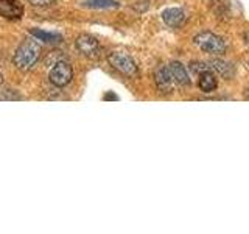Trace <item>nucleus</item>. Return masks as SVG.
<instances>
[{
	"instance_id": "1",
	"label": "nucleus",
	"mask_w": 249,
	"mask_h": 234,
	"mask_svg": "<svg viewBox=\"0 0 249 234\" xmlns=\"http://www.w3.org/2000/svg\"><path fill=\"white\" fill-rule=\"evenodd\" d=\"M41 58V45L36 38H28L18 47L14 53V66L22 72H28L30 69L36 66V62Z\"/></svg>"
},
{
	"instance_id": "2",
	"label": "nucleus",
	"mask_w": 249,
	"mask_h": 234,
	"mask_svg": "<svg viewBox=\"0 0 249 234\" xmlns=\"http://www.w3.org/2000/svg\"><path fill=\"white\" fill-rule=\"evenodd\" d=\"M195 45L198 47L201 52L210 53V55H223L226 52V44L224 41L210 31H202V33L196 35L193 38Z\"/></svg>"
},
{
	"instance_id": "3",
	"label": "nucleus",
	"mask_w": 249,
	"mask_h": 234,
	"mask_svg": "<svg viewBox=\"0 0 249 234\" xmlns=\"http://www.w3.org/2000/svg\"><path fill=\"white\" fill-rule=\"evenodd\" d=\"M107 61L115 70L126 77H136L137 75V66L136 61L132 59L128 53L124 52H111L107 55Z\"/></svg>"
},
{
	"instance_id": "4",
	"label": "nucleus",
	"mask_w": 249,
	"mask_h": 234,
	"mask_svg": "<svg viewBox=\"0 0 249 234\" xmlns=\"http://www.w3.org/2000/svg\"><path fill=\"white\" fill-rule=\"evenodd\" d=\"M72 77H73V70H72V66L69 64L66 61H59L56 62L52 70L49 74V78L53 86H56V88H64L66 84H69L72 81Z\"/></svg>"
},
{
	"instance_id": "5",
	"label": "nucleus",
	"mask_w": 249,
	"mask_h": 234,
	"mask_svg": "<svg viewBox=\"0 0 249 234\" xmlns=\"http://www.w3.org/2000/svg\"><path fill=\"white\" fill-rule=\"evenodd\" d=\"M75 45H76V49L80 50V53L84 55V57H88V58H98L100 57V52H101L100 42L90 35H80L76 38Z\"/></svg>"
},
{
	"instance_id": "6",
	"label": "nucleus",
	"mask_w": 249,
	"mask_h": 234,
	"mask_svg": "<svg viewBox=\"0 0 249 234\" xmlns=\"http://www.w3.org/2000/svg\"><path fill=\"white\" fill-rule=\"evenodd\" d=\"M23 14V6L19 0H0V16L10 20H19Z\"/></svg>"
},
{
	"instance_id": "7",
	"label": "nucleus",
	"mask_w": 249,
	"mask_h": 234,
	"mask_svg": "<svg viewBox=\"0 0 249 234\" xmlns=\"http://www.w3.org/2000/svg\"><path fill=\"white\" fill-rule=\"evenodd\" d=\"M154 81L158 89L162 94H170L173 89V78L170 75V70L167 66H159L154 72Z\"/></svg>"
},
{
	"instance_id": "8",
	"label": "nucleus",
	"mask_w": 249,
	"mask_h": 234,
	"mask_svg": "<svg viewBox=\"0 0 249 234\" xmlns=\"http://www.w3.org/2000/svg\"><path fill=\"white\" fill-rule=\"evenodd\" d=\"M162 19L168 27L178 28V27H181L185 23L187 16H185L184 10H181V8H167V10L162 13Z\"/></svg>"
},
{
	"instance_id": "9",
	"label": "nucleus",
	"mask_w": 249,
	"mask_h": 234,
	"mask_svg": "<svg viewBox=\"0 0 249 234\" xmlns=\"http://www.w3.org/2000/svg\"><path fill=\"white\" fill-rule=\"evenodd\" d=\"M168 70H170V75L173 78V81H176L178 84H190V77H189V72H187V69L181 64L179 61H173L170 62L167 66Z\"/></svg>"
},
{
	"instance_id": "10",
	"label": "nucleus",
	"mask_w": 249,
	"mask_h": 234,
	"mask_svg": "<svg viewBox=\"0 0 249 234\" xmlns=\"http://www.w3.org/2000/svg\"><path fill=\"white\" fill-rule=\"evenodd\" d=\"M210 64H212V69L216 70L224 80H231L233 74H235V67H233V64H231V62L224 61V59H213Z\"/></svg>"
},
{
	"instance_id": "11",
	"label": "nucleus",
	"mask_w": 249,
	"mask_h": 234,
	"mask_svg": "<svg viewBox=\"0 0 249 234\" xmlns=\"http://www.w3.org/2000/svg\"><path fill=\"white\" fill-rule=\"evenodd\" d=\"M198 86L202 92H213L216 89V77L213 75L212 70H207V72H202L199 75V80H198Z\"/></svg>"
},
{
	"instance_id": "12",
	"label": "nucleus",
	"mask_w": 249,
	"mask_h": 234,
	"mask_svg": "<svg viewBox=\"0 0 249 234\" xmlns=\"http://www.w3.org/2000/svg\"><path fill=\"white\" fill-rule=\"evenodd\" d=\"M30 35L36 38L37 41H42V42H49V44H53V42H61L62 41V36L59 33H52V31H44V30H37V28H33L30 31Z\"/></svg>"
},
{
	"instance_id": "13",
	"label": "nucleus",
	"mask_w": 249,
	"mask_h": 234,
	"mask_svg": "<svg viewBox=\"0 0 249 234\" xmlns=\"http://www.w3.org/2000/svg\"><path fill=\"white\" fill-rule=\"evenodd\" d=\"M81 5L86 8H95V10H107V8H117L119 2L115 0H83Z\"/></svg>"
},
{
	"instance_id": "14",
	"label": "nucleus",
	"mask_w": 249,
	"mask_h": 234,
	"mask_svg": "<svg viewBox=\"0 0 249 234\" xmlns=\"http://www.w3.org/2000/svg\"><path fill=\"white\" fill-rule=\"evenodd\" d=\"M190 70L193 74L196 75H201L202 72H207V70H213L212 67H210L207 62H201V61H193L190 62Z\"/></svg>"
},
{
	"instance_id": "15",
	"label": "nucleus",
	"mask_w": 249,
	"mask_h": 234,
	"mask_svg": "<svg viewBox=\"0 0 249 234\" xmlns=\"http://www.w3.org/2000/svg\"><path fill=\"white\" fill-rule=\"evenodd\" d=\"M28 2L31 5H35V6H47V5L53 3L54 0H28Z\"/></svg>"
},
{
	"instance_id": "16",
	"label": "nucleus",
	"mask_w": 249,
	"mask_h": 234,
	"mask_svg": "<svg viewBox=\"0 0 249 234\" xmlns=\"http://www.w3.org/2000/svg\"><path fill=\"white\" fill-rule=\"evenodd\" d=\"M105 100H119V97H117L115 94L109 92V94H106V96H105Z\"/></svg>"
},
{
	"instance_id": "17",
	"label": "nucleus",
	"mask_w": 249,
	"mask_h": 234,
	"mask_svg": "<svg viewBox=\"0 0 249 234\" xmlns=\"http://www.w3.org/2000/svg\"><path fill=\"white\" fill-rule=\"evenodd\" d=\"M243 39H245V42H246V44H249V30L243 35Z\"/></svg>"
},
{
	"instance_id": "18",
	"label": "nucleus",
	"mask_w": 249,
	"mask_h": 234,
	"mask_svg": "<svg viewBox=\"0 0 249 234\" xmlns=\"http://www.w3.org/2000/svg\"><path fill=\"white\" fill-rule=\"evenodd\" d=\"M3 83V75H2V72H0V84Z\"/></svg>"
},
{
	"instance_id": "19",
	"label": "nucleus",
	"mask_w": 249,
	"mask_h": 234,
	"mask_svg": "<svg viewBox=\"0 0 249 234\" xmlns=\"http://www.w3.org/2000/svg\"><path fill=\"white\" fill-rule=\"evenodd\" d=\"M248 98H249V89H248Z\"/></svg>"
}]
</instances>
